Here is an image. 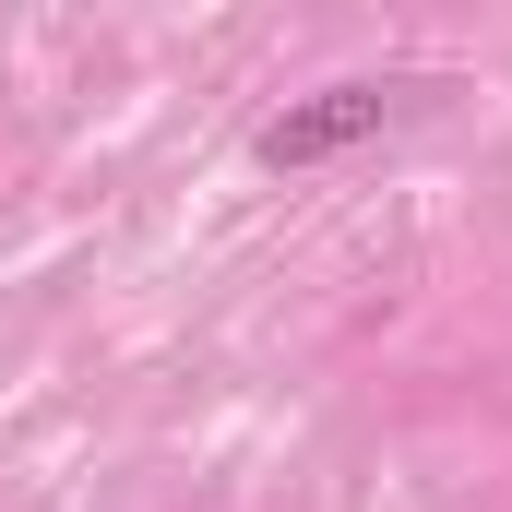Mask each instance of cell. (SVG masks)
<instances>
[{"instance_id": "6da1fadb", "label": "cell", "mask_w": 512, "mask_h": 512, "mask_svg": "<svg viewBox=\"0 0 512 512\" xmlns=\"http://www.w3.org/2000/svg\"><path fill=\"white\" fill-rule=\"evenodd\" d=\"M382 131V84H322V96H298V108H274L251 131V155L274 179H298V167H334L346 143H370Z\"/></svg>"}]
</instances>
